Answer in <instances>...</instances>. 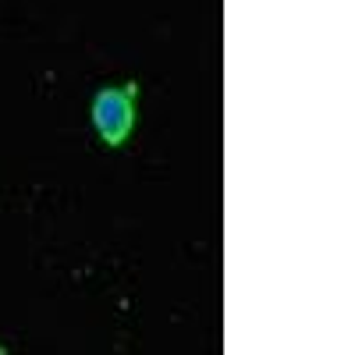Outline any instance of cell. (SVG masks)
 Returning <instances> with one entry per match:
<instances>
[{
	"label": "cell",
	"instance_id": "6da1fadb",
	"mask_svg": "<svg viewBox=\"0 0 355 355\" xmlns=\"http://www.w3.org/2000/svg\"><path fill=\"white\" fill-rule=\"evenodd\" d=\"M139 82H121V85H103L93 96V128L100 135V142L107 150H121L132 139L135 125H139Z\"/></svg>",
	"mask_w": 355,
	"mask_h": 355
}]
</instances>
